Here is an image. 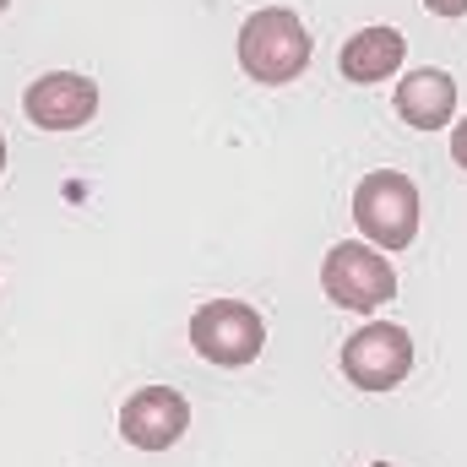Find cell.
I'll return each instance as SVG.
<instances>
[{"mask_svg": "<svg viewBox=\"0 0 467 467\" xmlns=\"http://www.w3.org/2000/svg\"><path fill=\"white\" fill-rule=\"evenodd\" d=\"M239 66L261 88H283V82L305 77V66H310V33H305V22L288 5L250 11L244 27H239Z\"/></svg>", "mask_w": 467, "mask_h": 467, "instance_id": "obj_1", "label": "cell"}, {"mask_svg": "<svg viewBox=\"0 0 467 467\" xmlns=\"http://www.w3.org/2000/svg\"><path fill=\"white\" fill-rule=\"evenodd\" d=\"M353 223L380 250H408L419 239V185L397 169H375L353 191Z\"/></svg>", "mask_w": 467, "mask_h": 467, "instance_id": "obj_2", "label": "cell"}, {"mask_svg": "<svg viewBox=\"0 0 467 467\" xmlns=\"http://www.w3.org/2000/svg\"><path fill=\"white\" fill-rule=\"evenodd\" d=\"M321 288H327V299L337 310L369 316V310L397 299V272L369 239H337L327 250V261H321Z\"/></svg>", "mask_w": 467, "mask_h": 467, "instance_id": "obj_3", "label": "cell"}, {"mask_svg": "<svg viewBox=\"0 0 467 467\" xmlns=\"http://www.w3.org/2000/svg\"><path fill=\"white\" fill-rule=\"evenodd\" d=\"M191 348L218 369H244L266 348V321L239 299H207L191 316Z\"/></svg>", "mask_w": 467, "mask_h": 467, "instance_id": "obj_4", "label": "cell"}, {"mask_svg": "<svg viewBox=\"0 0 467 467\" xmlns=\"http://www.w3.org/2000/svg\"><path fill=\"white\" fill-rule=\"evenodd\" d=\"M413 369V337L397 321H369L343 343V375L358 391H391Z\"/></svg>", "mask_w": 467, "mask_h": 467, "instance_id": "obj_5", "label": "cell"}, {"mask_svg": "<svg viewBox=\"0 0 467 467\" xmlns=\"http://www.w3.org/2000/svg\"><path fill=\"white\" fill-rule=\"evenodd\" d=\"M99 82L82 71H44L27 82L22 93V115L33 119L38 130H82L88 119L99 115Z\"/></svg>", "mask_w": 467, "mask_h": 467, "instance_id": "obj_6", "label": "cell"}, {"mask_svg": "<svg viewBox=\"0 0 467 467\" xmlns=\"http://www.w3.org/2000/svg\"><path fill=\"white\" fill-rule=\"evenodd\" d=\"M191 430V402L174 386H141L119 408V435L136 451H169Z\"/></svg>", "mask_w": 467, "mask_h": 467, "instance_id": "obj_7", "label": "cell"}, {"mask_svg": "<svg viewBox=\"0 0 467 467\" xmlns=\"http://www.w3.org/2000/svg\"><path fill=\"white\" fill-rule=\"evenodd\" d=\"M391 104H397L402 125H413V130H446L451 115H457V82L446 71H435V66H419V71H408L397 82Z\"/></svg>", "mask_w": 467, "mask_h": 467, "instance_id": "obj_8", "label": "cell"}, {"mask_svg": "<svg viewBox=\"0 0 467 467\" xmlns=\"http://www.w3.org/2000/svg\"><path fill=\"white\" fill-rule=\"evenodd\" d=\"M402 60H408V38L397 27H364V33H353L348 44H343V55H337L343 77L348 82H364V88L397 77Z\"/></svg>", "mask_w": 467, "mask_h": 467, "instance_id": "obj_9", "label": "cell"}, {"mask_svg": "<svg viewBox=\"0 0 467 467\" xmlns=\"http://www.w3.org/2000/svg\"><path fill=\"white\" fill-rule=\"evenodd\" d=\"M424 5H430L435 16H451V22H457V16H467V0H424Z\"/></svg>", "mask_w": 467, "mask_h": 467, "instance_id": "obj_10", "label": "cell"}, {"mask_svg": "<svg viewBox=\"0 0 467 467\" xmlns=\"http://www.w3.org/2000/svg\"><path fill=\"white\" fill-rule=\"evenodd\" d=\"M451 158H457V169H467V119H457V130H451Z\"/></svg>", "mask_w": 467, "mask_h": 467, "instance_id": "obj_11", "label": "cell"}, {"mask_svg": "<svg viewBox=\"0 0 467 467\" xmlns=\"http://www.w3.org/2000/svg\"><path fill=\"white\" fill-rule=\"evenodd\" d=\"M0 174H5V130H0Z\"/></svg>", "mask_w": 467, "mask_h": 467, "instance_id": "obj_12", "label": "cell"}, {"mask_svg": "<svg viewBox=\"0 0 467 467\" xmlns=\"http://www.w3.org/2000/svg\"><path fill=\"white\" fill-rule=\"evenodd\" d=\"M369 467H397V462H369Z\"/></svg>", "mask_w": 467, "mask_h": 467, "instance_id": "obj_13", "label": "cell"}, {"mask_svg": "<svg viewBox=\"0 0 467 467\" xmlns=\"http://www.w3.org/2000/svg\"><path fill=\"white\" fill-rule=\"evenodd\" d=\"M5 5H11V0H0V11H5Z\"/></svg>", "mask_w": 467, "mask_h": 467, "instance_id": "obj_14", "label": "cell"}]
</instances>
